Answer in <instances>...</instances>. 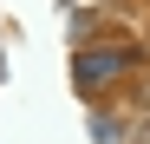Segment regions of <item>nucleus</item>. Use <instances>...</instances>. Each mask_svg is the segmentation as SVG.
Wrapping results in <instances>:
<instances>
[{"label": "nucleus", "instance_id": "f257e3e1", "mask_svg": "<svg viewBox=\"0 0 150 144\" xmlns=\"http://www.w3.org/2000/svg\"><path fill=\"white\" fill-rule=\"evenodd\" d=\"M117 72H131V46H91V53H79V59H72V79H79V92L111 85Z\"/></svg>", "mask_w": 150, "mask_h": 144}, {"label": "nucleus", "instance_id": "f03ea898", "mask_svg": "<svg viewBox=\"0 0 150 144\" xmlns=\"http://www.w3.org/2000/svg\"><path fill=\"white\" fill-rule=\"evenodd\" d=\"M144 144H150V131H144Z\"/></svg>", "mask_w": 150, "mask_h": 144}]
</instances>
